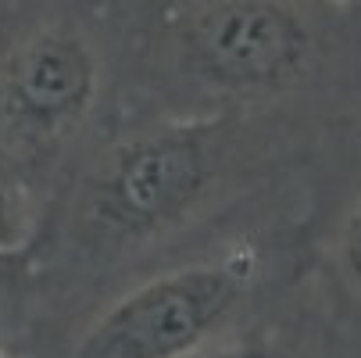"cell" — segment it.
Segmentation results:
<instances>
[{
	"instance_id": "obj_5",
	"label": "cell",
	"mask_w": 361,
	"mask_h": 358,
	"mask_svg": "<svg viewBox=\"0 0 361 358\" xmlns=\"http://www.w3.org/2000/svg\"><path fill=\"white\" fill-rule=\"evenodd\" d=\"M36 215L29 190L15 169V158L0 147V254L32 251Z\"/></svg>"
},
{
	"instance_id": "obj_3",
	"label": "cell",
	"mask_w": 361,
	"mask_h": 358,
	"mask_svg": "<svg viewBox=\"0 0 361 358\" xmlns=\"http://www.w3.org/2000/svg\"><path fill=\"white\" fill-rule=\"evenodd\" d=\"M254 115H161L111 140L82 179L75 222L90 240L136 247L200 215L222 183Z\"/></svg>"
},
{
	"instance_id": "obj_2",
	"label": "cell",
	"mask_w": 361,
	"mask_h": 358,
	"mask_svg": "<svg viewBox=\"0 0 361 358\" xmlns=\"http://www.w3.org/2000/svg\"><path fill=\"white\" fill-rule=\"evenodd\" d=\"M118 50L133 47L97 0H0V147L50 158L104 112Z\"/></svg>"
},
{
	"instance_id": "obj_8",
	"label": "cell",
	"mask_w": 361,
	"mask_h": 358,
	"mask_svg": "<svg viewBox=\"0 0 361 358\" xmlns=\"http://www.w3.org/2000/svg\"><path fill=\"white\" fill-rule=\"evenodd\" d=\"M29 273V251H15V254H0V294H8L22 283V276Z\"/></svg>"
},
{
	"instance_id": "obj_7",
	"label": "cell",
	"mask_w": 361,
	"mask_h": 358,
	"mask_svg": "<svg viewBox=\"0 0 361 358\" xmlns=\"http://www.w3.org/2000/svg\"><path fill=\"white\" fill-rule=\"evenodd\" d=\"M333 258H336L343 283L354 294H361V197L340 219V229H336V240H333Z\"/></svg>"
},
{
	"instance_id": "obj_4",
	"label": "cell",
	"mask_w": 361,
	"mask_h": 358,
	"mask_svg": "<svg viewBox=\"0 0 361 358\" xmlns=\"http://www.w3.org/2000/svg\"><path fill=\"white\" fill-rule=\"evenodd\" d=\"M254 280L250 258L158 273L100 312L72 358H197L233 323Z\"/></svg>"
},
{
	"instance_id": "obj_9",
	"label": "cell",
	"mask_w": 361,
	"mask_h": 358,
	"mask_svg": "<svg viewBox=\"0 0 361 358\" xmlns=\"http://www.w3.org/2000/svg\"><path fill=\"white\" fill-rule=\"evenodd\" d=\"M197 358H279L269 347H257V344H236V347H212Z\"/></svg>"
},
{
	"instance_id": "obj_1",
	"label": "cell",
	"mask_w": 361,
	"mask_h": 358,
	"mask_svg": "<svg viewBox=\"0 0 361 358\" xmlns=\"http://www.w3.org/2000/svg\"><path fill=\"white\" fill-rule=\"evenodd\" d=\"M361 15L329 0H183L133 50L169 115H257L322 90L347 61Z\"/></svg>"
},
{
	"instance_id": "obj_11",
	"label": "cell",
	"mask_w": 361,
	"mask_h": 358,
	"mask_svg": "<svg viewBox=\"0 0 361 358\" xmlns=\"http://www.w3.org/2000/svg\"><path fill=\"white\" fill-rule=\"evenodd\" d=\"M0 358H8V351H4V347H0Z\"/></svg>"
},
{
	"instance_id": "obj_10",
	"label": "cell",
	"mask_w": 361,
	"mask_h": 358,
	"mask_svg": "<svg viewBox=\"0 0 361 358\" xmlns=\"http://www.w3.org/2000/svg\"><path fill=\"white\" fill-rule=\"evenodd\" d=\"M329 4H340V8H350V11L361 15V0H329Z\"/></svg>"
},
{
	"instance_id": "obj_6",
	"label": "cell",
	"mask_w": 361,
	"mask_h": 358,
	"mask_svg": "<svg viewBox=\"0 0 361 358\" xmlns=\"http://www.w3.org/2000/svg\"><path fill=\"white\" fill-rule=\"evenodd\" d=\"M183 0H97V8L104 11V18L126 36V43L136 50L140 40L161 25Z\"/></svg>"
}]
</instances>
